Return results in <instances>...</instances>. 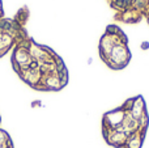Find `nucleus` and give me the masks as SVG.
Segmentation results:
<instances>
[{
  "instance_id": "1",
  "label": "nucleus",
  "mask_w": 149,
  "mask_h": 148,
  "mask_svg": "<svg viewBox=\"0 0 149 148\" xmlns=\"http://www.w3.org/2000/svg\"><path fill=\"white\" fill-rule=\"evenodd\" d=\"M12 66L24 83L39 92H59L70 79L62 58L50 47L34 42L26 33L15 45Z\"/></svg>"
},
{
  "instance_id": "2",
  "label": "nucleus",
  "mask_w": 149,
  "mask_h": 148,
  "mask_svg": "<svg viewBox=\"0 0 149 148\" xmlns=\"http://www.w3.org/2000/svg\"><path fill=\"white\" fill-rule=\"evenodd\" d=\"M149 127V114L143 96L130 97L102 115L101 131L113 148H141Z\"/></svg>"
},
{
  "instance_id": "3",
  "label": "nucleus",
  "mask_w": 149,
  "mask_h": 148,
  "mask_svg": "<svg viewBox=\"0 0 149 148\" xmlns=\"http://www.w3.org/2000/svg\"><path fill=\"white\" fill-rule=\"evenodd\" d=\"M100 59L113 71L124 70L132 59L128 37L119 25L110 24L106 26L98 43Z\"/></svg>"
},
{
  "instance_id": "4",
  "label": "nucleus",
  "mask_w": 149,
  "mask_h": 148,
  "mask_svg": "<svg viewBox=\"0 0 149 148\" xmlns=\"http://www.w3.org/2000/svg\"><path fill=\"white\" fill-rule=\"evenodd\" d=\"M114 10V20L120 24H139L143 20L149 25V0H106Z\"/></svg>"
},
{
  "instance_id": "5",
  "label": "nucleus",
  "mask_w": 149,
  "mask_h": 148,
  "mask_svg": "<svg viewBox=\"0 0 149 148\" xmlns=\"http://www.w3.org/2000/svg\"><path fill=\"white\" fill-rule=\"evenodd\" d=\"M25 33L20 22L12 25L10 21H0V58L7 54Z\"/></svg>"
},
{
  "instance_id": "6",
  "label": "nucleus",
  "mask_w": 149,
  "mask_h": 148,
  "mask_svg": "<svg viewBox=\"0 0 149 148\" xmlns=\"http://www.w3.org/2000/svg\"><path fill=\"white\" fill-rule=\"evenodd\" d=\"M0 148H13V143L9 134L3 128H0Z\"/></svg>"
}]
</instances>
